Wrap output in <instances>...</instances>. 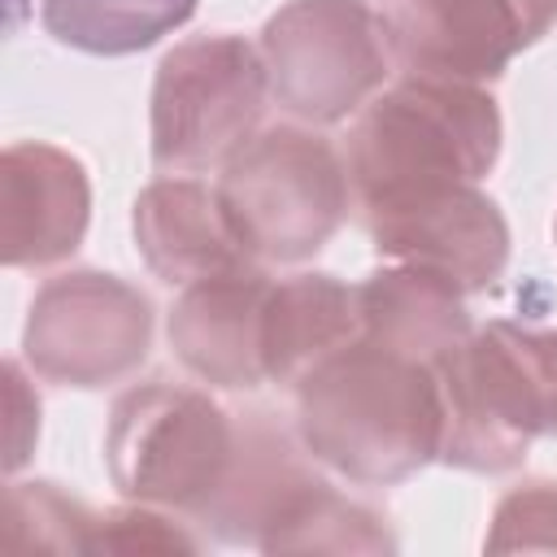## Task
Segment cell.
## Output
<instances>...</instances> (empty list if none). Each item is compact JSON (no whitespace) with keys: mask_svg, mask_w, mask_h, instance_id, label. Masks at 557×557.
I'll return each instance as SVG.
<instances>
[{"mask_svg":"<svg viewBox=\"0 0 557 557\" xmlns=\"http://www.w3.org/2000/svg\"><path fill=\"white\" fill-rule=\"evenodd\" d=\"M300 448L348 483L392 487L440 457V374L405 352L357 339L296 383Z\"/></svg>","mask_w":557,"mask_h":557,"instance_id":"1","label":"cell"},{"mask_svg":"<svg viewBox=\"0 0 557 557\" xmlns=\"http://www.w3.org/2000/svg\"><path fill=\"white\" fill-rule=\"evenodd\" d=\"M500 157V109L474 83L400 78L366 100L348 131V183L361 213L479 183Z\"/></svg>","mask_w":557,"mask_h":557,"instance_id":"2","label":"cell"},{"mask_svg":"<svg viewBox=\"0 0 557 557\" xmlns=\"http://www.w3.org/2000/svg\"><path fill=\"white\" fill-rule=\"evenodd\" d=\"M440 461L474 474L522 466L540 435H557V326L496 318L440 361Z\"/></svg>","mask_w":557,"mask_h":557,"instance_id":"3","label":"cell"},{"mask_svg":"<svg viewBox=\"0 0 557 557\" xmlns=\"http://www.w3.org/2000/svg\"><path fill=\"white\" fill-rule=\"evenodd\" d=\"M218 196L252 261L296 265L344 226L352 183L326 135L270 126L222 165Z\"/></svg>","mask_w":557,"mask_h":557,"instance_id":"4","label":"cell"},{"mask_svg":"<svg viewBox=\"0 0 557 557\" xmlns=\"http://www.w3.org/2000/svg\"><path fill=\"white\" fill-rule=\"evenodd\" d=\"M235 457L231 413L196 387L148 379L113 400L104 466L126 500L200 518Z\"/></svg>","mask_w":557,"mask_h":557,"instance_id":"5","label":"cell"},{"mask_svg":"<svg viewBox=\"0 0 557 557\" xmlns=\"http://www.w3.org/2000/svg\"><path fill=\"white\" fill-rule=\"evenodd\" d=\"M265 61L239 35L174 44L152 78V165L196 174L226 165L261 126Z\"/></svg>","mask_w":557,"mask_h":557,"instance_id":"6","label":"cell"},{"mask_svg":"<svg viewBox=\"0 0 557 557\" xmlns=\"http://www.w3.org/2000/svg\"><path fill=\"white\" fill-rule=\"evenodd\" d=\"M257 48L270 96L309 126L344 122L387 78L383 17L366 0H287Z\"/></svg>","mask_w":557,"mask_h":557,"instance_id":"7","label":"cell"},{"mask_svg":"<svg viewBox=\"0 0 557 557\" xmlns=\"http://www.w3.org/2000/svg\"><path fill=\"white\" fill-rule=\"evenodd\" d=\"M152 348V300L104 270L48 278L26 313L22 352L44 383L109 387L144 366Z\"/></svg>","mask_w":557,"mask_h":557,"instance_id":"8","label":"cell"},{"mask_svg":"<svg viewBox=\"0 0 557 557\" xmlns=\"http://www.w3.org/2000/svg\"><path fill=\"white\" fill-rule=\"evenodd\" d=\"M379 17L409 78L479 87L557 22V0H387Z\"/></svg>","mask_w":557,"mask_h":557,"instance_id":"9","label":"cell"},{"mask_svg":"<svg viewBox=\"0 0 557 557\" xmlns=\"http://www.w3.org/2000/svg\"><path fill=\"white\" fill-rule=\"evenodd\" d=\"M361 222L383 257L444 274L466 296L487 292L509 265V222L479 183L374 209Z\"/></svg>","mask_w":557,"mask_h":557,"instance_id":"10","label":"cell"},{"mask_svg":"<svg viewBox=\"0 0 557 557\" xmlns=\"http://www.w3.org/2000/svg\"><path fill=\"white\" fill-rule=\"evenodd\" d=\"M91 222V183L74 152L39 139L0 157V244L4 265L35 270L78 252Z\"/></svg>","mask_w":557,"mask_h":557,"instance_id":"11","label":"cell"},{"mask_svg":"<svg viewBox=\"0 0 557 557\" xmlns=\"http://www.w3.org/2000/svg\"><path fill=\"white\" fill-rule=\"evenodd\" d=\"M265 274L257 265L187 283L170 309V348L174 357L222 392H252L265 383L261 361V313H265Z\"/></svg>","mask_w":557,"mask_h":557,"instance_id":"12","label":"cell"},{"mask_svg":"<svg viewBox=\"0 0 557 557\" xmlns=\"http://www.w3.org/2000/svg\"><path fill=\"white\" fill-rule=\"evenodd\" d=\"M131 231L144 265L170 283L187 287L213 274L257 265L244 239L235 235L218 187L196 178H157L135 196Z\"/></svg>","mask_w":557,"mask_h":557,"instance_id":"13","label":"cell"},{"mask_svg":"<svg viewBox=\"0 0 557 557\" xmlns=\"http://www.w3.org/2000/svg\"><path fill=\"white\" fill-rule=\"evenodd\" d=\"M318 474L296 453L292 435L270 413H244L235 422V457L196 522H205L222 544H261V535L292 509V500Z\"/></svg>","mask_w":557,"mask_h":557,"instance_id":"14","label":"cell"},{"mask_svg":"<svg viewBox=\"0 0 557 557\" xmlns=\"http://www.w3.org/2000/svg\"><path fill=\"white\" fill-rule=\"evenodd\" d=\"M357 300H361V339L405 352L431 370H440V361L453 348H461L474 331L466 292L422 265L396 261L387 270H374L366 283H357Z\"/></svg>","mask_w":557,"mask_h":557,"instance_id":"15","label":"cell"},{"mask_svg":"<svg viewBox=\"0 0 557 557\" xmlns=\"http://www.w3.org/2000/svg\"><path fill=\"white\" fill-rule=\"evenodd\" d=\"M361 339V300L335 274H292L270 283L261 313L265 379L296 387L322 361Z\"/></svg>","mask_w":557,"mask_h":557,"instance_id":"16","label":"cell"},{"mask_svg":"<svg viewBox=\"0 0 557 557\" xmlns=\"http://www.w3.org/2000/svg\"><path fill=\"white\" fill-rule=\"evenodd\" d=\"M200 0H44V30L91 57H126L178 30Z\"/></svg>","mask_w":557,"mask_h":557,"instance_id":"17","label":"cell"},{"mask_svg":"<svg viewBox=\"0 0 557 557\" xmlns=\"http://www.w3.org/2000/svg\"><path fill=\"white\" fill-rule=\"evenodd\" d=\"M261 553H396L387 518L313 479L292 509L261 535Z\"/></svg>","mask_w":557,"mask_h":557,"instance_id":"18","label":"cell"},{"mask_svg":"<svg viewBox=\"0 0 557 557\" xmlns=\"http://www.w3.org/2000/svg\"><path fill=\"white\" fill-rule=\"evenodd\" d=\"M96 513L48 479L13 483L4 492V548L9 553H91Z\"/></svg>","mask_w":557,"mask_h":557,"instance_id":"19","label":"cell"},{"mask_svg":"<svg viewBox=\"0 0 557 557\" xmlns=\"http://www.w3.org/2000/svg\"><path fill=\"white\" fill-rule=\"evenodd\" d=\"M487 553H557V479H527L496 500Z\"/></svg>","mask_w":557,"mask_h":557,"instance_id":"20","label":"cell"},{"mask_svg":"<svg viewBox=\"0 0 557 557\" xmlns=\"http://www.w3.org/2000/svg\"><path fill=\"white\" fill-rule=\"evenodd\" d=\"M91 553H200V540L174 518L157 513V505H117L96 513Z\"/></svg>","mask_w":557,"mask_h":557,"instance_id":"21","label":"cell"},{"mask_svg":"<svg viewBox=\"0 0 557 557\" xmlns=\"http://www.w3.org/2000/svg\"><path fill=\"white\" fill-rule=\"evenodd\" d=\"M4 383H9V470H17L30 457V440L39 435V400L26 392L22 366L4 361Z\"/></svg>","mask_w":557,"mask_h":557,"instance_id":"22","label":"cell"}]
</instances>
